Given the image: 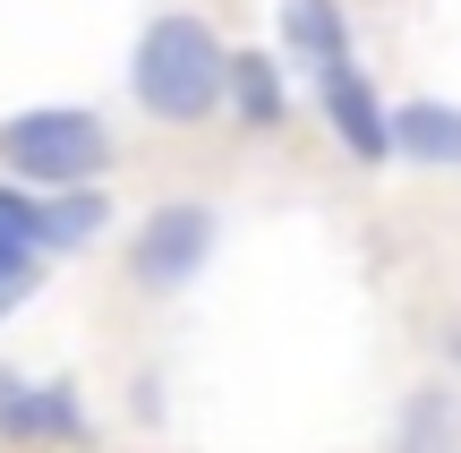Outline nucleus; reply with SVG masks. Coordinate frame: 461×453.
<instances>
[{"instance_id": "nucleus-1", "label": "nucleus", "mask_w": 461, "mask_h": 453, "mask_svg": "<svg viewBox=\"0 0 461 453\" xmlns=\"http://www.w3.org/2000/svg\"><path fill=\"white\" fill-rule=\"evenodd\" d=\"M222 68H230V43L205 26L197 9H163L137 26L129 43V95L146 120L163 129H197V120L222 112Z\"/></svg>"}, {"instance_id": "nucleus-2", "label": "nucleus", "mask_w": 461, "mask_h": 453, "mask_svg": "<svg viewBox=\"0 0 461 453\" xmlns=\"http://www.w3.org/2000/svg\"><path fill=\"white\" fill-rule=\"evenodd\" d=\"M0 163L34 188H86L112 171V129L77 103H34L0 120Z\"/></svg>"}, {"instance_id": "nucleus-3", "label": "nucleus", "mask_w": 461, "mask_h": 453, "mask_svg": "<svg viewBox=\"0 0 461 453\" xmlns=\"http://www.w3.org/2000/svg\"><path fill=\"white\" fill-rule=\"evenodd\" d=\"M205 257H214V205H197V197L154 205L129 240V274L146 291H188L205 274Z\"/></svg>"}, {"instance_id": "nucleus-4", "label": "nucleus", "mask_w": 461, "mask_h": 453, "mask_svg": "<svg viewBox=\"0 0 461 453\" xmlns=\"http://www.w3.org/2000/svg\"><path fill=\"white\" fill-rule=\"evenodd\" d=\"M316 112H325V129L342 137V154H359V163H384V154H393L384 95L359 77V60H342V68H325V77H316Z\"/></svg>"}, {"instance_id": "nucleus-5", "label": "nucleus", "mask_w": 461, "mask_h": 453, "mask_svg": "<svg viewBox=\"0 0 461 453\" xmlns=\"http://www.w3.org/2000/svg\"><path fill=\"white\" fill-rule=\"evenodd\" d=\"M393 120V154L419 171H461V103L445 95H411V103H384Z\"/></svg>"}, {"instance_id": "nucleus-6", "label": "nucleus", "mask_w": 461, "mask_h": 453, "mask_svg": "<svg viewBox=\"0 0 461 453\" xmlns=\"http://www.w3.org/2000/svg\"><path fill=\"white\" fill-rule=\"evenodd\" d=\"M274 34H282V60H299L308 77H325V68L350 60V9L342 0H282Z\"/></svg>"}, {"instance_id": "nucleus-7", "label": "nucleus", "mask_w": 461, "mask_h": 453, "mask_svg": "<svg viewBox=\"0 0 461 453\" xmlns=\"http://www.w3.org/2000/svg\"><path fill=\"white\" fill-rule=\"evenodd\" d=\"M0 437H86V411L68 385H26L0 368Z\"/></svg>"}, {"instance_id": "nucleus-8", "label": "nucleus", "mask_w": 461, "mask_h": 453, "mask_svg": "<svg viewBox=\"0 0 461 453\" xmlns=\"http://www.w3.org/2000/svg\"><path fill=\"white\" fill-rule=\"evenodd\" d=\"M222 103L240 129H282L291 120V86H282V60H265V51H230L222 68Z\"/></svg>"}, {"instance_id": "nucleus-9", "label": "nucleus", "mask_w": 461, "mask_h": 453, "mask_svg": "<svg viewBox=\"0 0 461 453\" xmlns=\"http://www.w3.org/2000/svg\"><path fill=\"white\" fill-rule=\"evenodd\" d=\"M112 222V205H103V188H51L43 205H34V249H86V240Z\"/></svg>"}, {"instance_id": "nucleus-10", "label": "nucleus", "mask_w": 461, "mask_h": 453, "mask_svg": "<svg viewBox=\"0 0 461 453\" xmlns=\"http://www.w3.org/2000/svg\"><path fill=\"white\" fill-rule=\"evenodd\" d=\"M34 257H43V249H34V205L17 197V188H0V283L17 291L34 274Z\"/></svg>"}, {"instance_id": "nucleus-11", "label": "nucleus", "mask_w": 461, "mask_h": 453, "mask_svg": "<svg viewBox=\"0 0 461 453\" xmlns=\"http://www.w3.org/2000/svg\"><path fill=\"white\" fill-rule=\"evenodd\" d=\"M402 453H453V403H445V394H419V403H411Z\"/></svg>"}, {"instance_id": "nucleus-12", "label": "nucleus", "mask_w": 461, "mask_h": 453, "mask_svg": "<svg viewBox=\"0 0 461 453\" xmlns=\"http://www.w3.org/2000/svg\"><path fill=\"white\" fill-rule=\"evenodd\" d=\"M9 300H17V291H9V283H0V308H9Z\"/></svg>"}]
</instances>
